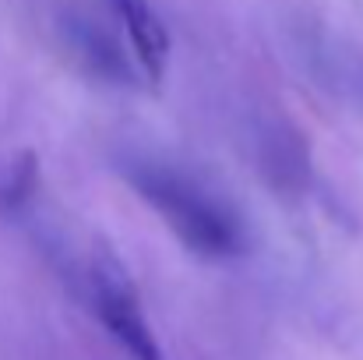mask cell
<instances>
[{
    "label": "cell",
    "instance_id": "obj_1",
    "mask_svg": "<svg viewBox=\"0 0 363 360\" xmlns=\"http://www.w3.org/2000/svg\"><path fill=\"white\" fill-rule=\"evenodd\" d=\"M127 180L191 254L208 261H226L243 254L247 234L240 216L219 195H212L198 177L162 163H134L127 170Z\"/></svg>",
    "mask_w": 363,
    "mask_h": 360
},
{
    "label": "cell",
    "instance_id": "obj_2",
    "mask_svg": "<svg viewBox=\"0 0 363 360\" xmlns=\"http://www.w3.org/2000/svg\"><path fill=\"white\" fill-rule=\"evenodd\" d=\"M89 283H92V307H96L103 329L110 332V339L127 354V360H166L145 311H141L138 290L121 265L113 258L96 261Z\"/></svg>",
    "mask_w": 363,
    "mask_h": 360
},
{
    "label": "cell",
    "instance_id": "obj_3",
    "mask_svg": "<svg viewBox=\"0 0 363 360\" xmlns=\"http://www.w3.org/2000/svg\"><path fill=\"white\" fill-rule=\"evenodd\" d=\"M110 4L127 32V43H130V53H134L141 75L152 85H159L169 67V32H166L162 18L155 14V7L148 0H110Z\"/></svg>",
    "mask_w": 363,
    "mask_h": 360
},
{
    "label": "cell",
    "instance_id": "obj_4",
    "mask_svg": "<svg viewBox=\"0 0 363 360\" xmlns=\"http://www.w3.org/2000/svg\"><path fill=\"white\" fill-rule=\"evenodd\" d=\"M67 50L82 64V71L99 78V82H110V85H130L134 82V71L123 57L121 43L110 32H103L99 25L71 21L67 25Z\"/></svg>",
    "mask_w": 363,
    "mask_h": 360
},
{
    "label": "cell",
    "instance_id": "obj_5",
    "mask_svg": "<svg viewBox=\"0 0 363 360\" xmlns=\"http://www.w3.org/2000/svg\"><path fill=\"white\" fill-rule=\"evenodd\" d=\"M35 180H39V159H35V152H21V159L11 166V173L0 187V205L14 209V205L28 202V195H35Z\"/></svg>",
    "mask_w": 363,
    "mask_h": 360
}]
</instances>
